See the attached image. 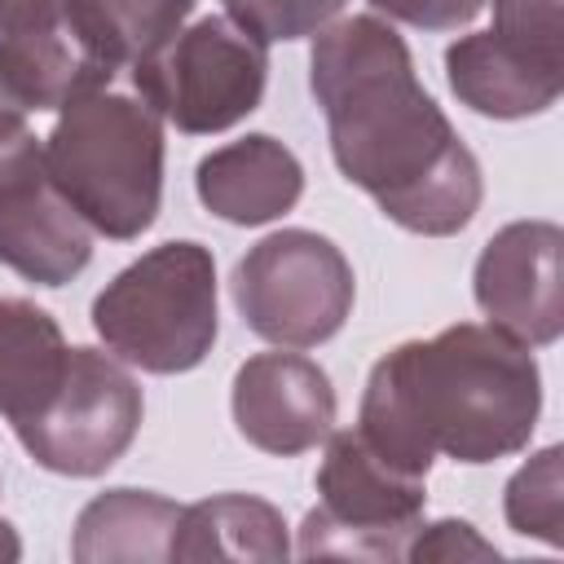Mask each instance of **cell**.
<instances>
[{
  "mask_svg": "<svg viewBox=\"0 0 564 564\" xmlns=\"http://www.w3.org/2000/svg\"><path fill=\"white\" fill-rule=\"evenodd\" d=\"M238 432L278 458L317 449L335 427V388L326 370L295 352H256L234 375Z\"/></svg>",
  "mask_w": 564,
  "mask_h": 564,
  "instance_id": "11",
  "label": "cell"
},
{
  "mask_svg": "<svg viewBox=\"0 0 564 564\" xmlns=\"http://www.w3.org/2000/svg\"><path fill=\"white\" fill-rule=\"evenodd\" d=\"M308 84L326 115L335 167L388 220L445 238L480 207V163L414 75L405 40L375 13L317 31Z\"/></svg>",
  "mask_w": 564,
  "mask_h": 564,
  "instance_id": "1",
  "label": "cell"
},
{
  "mask_svg": "<svg viewBox=\"0 0 564 564\" xmlns=\"http://www.w3.org/2000/svg\"><path fill=\"white\" fill-rule=\"evenodd\" d=\"M542 375L529 344L458 322L375 361L357 432L397 471L427 480L432 458L494 463L529 445Z\"/></svg>",
  "mask_w": 564,
  "mask_h": 564,
  "instance_id": "2",
  "label": "cell"
},
{
  "mask_svg": "<svg viewBox=\"0 0 564 564\" xmlns=\"http://www.w3.org/2000/svg\"><path fill=\"white\" fill-rule=\"evenodd\" d=\"M498 40L520 48L524 57L564 70V18L560 0H494V26Z\"/></svg>",
  "mask_w": 564,
  "mask_h": 564,
  "instance_id": "20",
  "label": "cell"
},
{
  "mask_svg": "<svg viewBox=\"0 0 564 564\" xmlns=\"http://www.w3.org/2000/svg\"><path fill=\"white\" fill-rule=\"evenodd\" d=\"M176 520H181V507L163 494L110 489L79 511L70 555L79 564H115V560L159 564V560H172Z\"/></svg>",
  "mask_w": 564,
  "mask_h": 564,
  "instance_id": "15",
  "label": "cell"
},
{
  "mask_svg": "<svg viewBox=\"0 0 564 564\" xmlns=\"http://www.w3.org/2000/svg\"><path fill=\"white\" fill-rule=\"evenodd\" d=\"M379 13L419 26V31H458L467 26L489 0H370Z\"/></svg>",
  "mask_w": 564,
  "mask_h": 564,
  "instance_id": "23",
  "label": "cell"
},
{
  "mask_svg": "<svg viewBox=\"0 0 564 564\" xmlns=\"http://www.w3.org/2000/svg\"><path fill=\"white\" fill-rule=\"evenodd\" d=\"M101 344L150 375L194 370L216 344V264L203 242H163L93 300Z\"/></svg>",
  "mask_w": 564,
  "mask_h": 564,
  "instance_id": "4",
  "label": "cell"
},
{
  "mask_svg": "<svg viewBox=\"0 0 564 564\" xmlns=\"http://www.w3.org/2000/svg\"><path fill=\"white\" fill-rule=\"evenodd\" d=\"M234 304L260 339L313 348L326 344L352 308V264L313 229H278L238 260Z\"/></svg>",
  "mask_w": 564,
  "mask_h": 564,
  "instance_id": "7",
  "label": "cell"
},
{
  "mask_svg": "<svg viewBox=\"0 0 564 564\" xmlns=\"http://www.w3.org/2000/svg\"><path fill=\"white\" fill-rule=\"evenodd\" d=\"M57 322L31 300H0V414L18 423L31 414L66 366Z\"/></svg>",
  "mask_w": 564,
  "mask_h": 564,
  "instance_id": "18",
  "label": "cell"
},
{
  "mask_svg": "<svg viewBox=\"0 0 564 564\" xmlns=\"http://www.w3.org/2000/svg\"><path fill=\"white\" fill-rule=\"evenodd\" d=\"M194 185L212 216L229 225H264L300 203L304 167L282 141L256 132L212 150L198 163Z\"/></svg>",
  "mask_w": 564,
  "mask_h": 564,
  "instance_id": "13",
  "label": "cell"
},
{
  "mask_svg": "<svg viewBox=\"0 0 564 564\" xmlns=\"http://www.w3.org/2000/svg\"><path fill=\"white\" fill-rule=\"evenodd\" d=\"M88 256V220L48 181L44 145L31 132H18L0 145V264L26 282L62 286Z\"/></svg>",
  "mask_w": 564,
  "mask_h": 564,
  "instance_id": "9",
  "label": "cell"
},
{
  "mask_svg": "<svg viewBox=\"0 0 564 564\" xmlns=\"http://www.w3.org/2000/svg\"><path fill=\"white\" fill-rule=\"evenodd\" d=\"M560 247L564 234L551 220H516L498 229L476 260V304L502 335L542 348L564 330L560 300Z\"/></svg>",
  "mask_w": 564,
  "mask_h": 564,
  "instance_id": "10",
  "label": "cell"
},
{
  "mask_svg": "<svg viewBox=\"0 0 564 564\" xmlns=\"http://www.w3.org/2000/svg\"><path fill=\"white\" fill-rule=\"evenodd\" d=\"M317 494L322 502L300 524V555L308 560H405L427 507L423 480L379 458L357 427H330L326 458L317 467Z\"/></svg>",
  "mask_w": 564,
  "mask_h": 564,
  "instance_id": "6",
  "label": "cell"
},
{
  "mask_svg": "<svg viewBox=\"0 0 564 564\" xmlns=\"http://www.w3.org/2000/svg\"><path fill=\"white\" fill-rule=\"evenodd\" d=\"M560 445H546L533 454L511 480H507V524L524 538H542L546 546L564 542V494H560Z\"/></svg>",
  "mask_w": 564,
  "mask_h": 564,
  "instance_id": "19",
  "label": "cell"
},
{
  "mask_svg": "<svg viewBox=\"0 0 564 564\" xmlns=\"http://www.w3.org/2000/svg\"><path fill=\"white\" fill-rule=\"evenodd\" d=\"M141 427L137 379L97 348H70L48 397L13 423L22 449L57 476H101Z\"/></svg>",
  "mask_w": 564,
  "mask_h": 564,
  "instance_id": "8",
  "label": "cell"
},
{
  "mask_svg": "<svg viewBox=\"0 0 564 564\" xmlns=\"http://www.w3.org/2000/svg\"><path fill=\"white\" fill-rule=\"evenodd\" d=\"M348 0H225V13L251 35H260L264 44H273V40H300L330 26V18Z\"/></svg>",
  "mask_w": 564,
  "mask_h": 564,
  "instance_id": "21",
  "label": "cell"
},
{
  "mask_svg": "<svg viewBox=\"0 0 564 564\" xmlns=\"http://www.w3.org/2000/svg\"><path fill=\"white\" fill-rule=\"evenodd\" d=\"M132 88L181 132L207 137L247 119L269 79V44L229 13L198 18L128 70Z\"/></svg>",
  "mask_w": 564,
  "mask_h": 564,
  "instance_id": "5",
  "label": "cell"
},
{
  "mask_svg": "<svg viewBox=\"0 0 564 564\" xmlns=\"http://www.w3.org/2000/svg\"><path fill=\"white\" fill-rule=\"evenodd\" d=\"M445 79L463 106L489 119H529L560 101L564 70H551L494 31L463 35L445 48Z\"/></svg>",
  "mask_w": 564,
  "mask_h": 564,
  "instance_id": "14",
  "label": "cell"
},
{
  "mask_svg": "<svg viewBox=\"0 0 564 564\" xmlns=\"http://www.w3.org/2000/svg\"><path fill=\"white\" fill-rule=\"evenodd\" d=\"M48 181L106 238H137L154 225L163 198V115L110 70L57 106L44 141Z\"/></svg>",
  "mask_w": 564,
  "mask_h": 564,
  "instance_id": "3",
  "label": "cell"
},
{
  "mask_svg": "<svg viewBox=\"0 0 564 564\" xmlns=\"http://www.w3.org/2000/svg\"><path fill=\"white\" fill-rule=\"evenodd\" d=\"M286 524L282 511L247 498V494H220L194 507H181L176 533H172V560H260L278 564L286 560Z\"/></svg>",
  "mask_w": 564,
  "mask_h": 564,
  "instance_id": "16",
  "label": "cell"
},
{
  "mask_svg": "<svg viewBox=\"0 0 564 564\" xmlns=\"http://www.w3.org/2000/svg\"><path fill=\"white\" fill-rule=\"evenodd\" d=\"M66 9L97 66L132 70L181 31L194 0H66Z\"/></svg>",
  "mask_w": 564,
  "mask_h": 564,
  "instance_id": "17",
  "label": "cell"
},
{
  "mask_svg": "<svg viewBox=\"0 0 564 564\" xmlns=\"http://www.w3.org/2000/svg\"><path fill=\"white\" fill-rule=\"evenodd\" d=\"M22 555V546H18V538H13V529L0 520V560H18Z\"/></svg>",
  "mask_w": 564,
  "mask_h": 564,
  "instance_id": "25",
  "label": "cell"
},
{
  "mask_svg": "<svg viewBox=\"0 0 564 564\" xmlns=\"http://www.w3.org/2000/svg\"><path fill=\"white\" fill-rule=\"evenodd\" d=\"M405 560H498V546L485 542L467 520L419 524L405 546Z\"/></svg>",
  "mask_w": 564,
  "mask_h": 564,
  "instance_id": "22",
  "label": "cell"
},
{
  "mask_svg": "<svg viewBox=\"0 0 564 564\" xmlns=\"http://www.w3.org/2000/svg\"><path fill=\"white\" fill-rule=\"evenodd\" d=\"M18 132H26V110H22V106L0 88V145H4V141H13Z\"/></svg>",
  "mask_w": 564,
  "mask_h": 564,
  "instance_id": "24",
  "label": "cell"
},
{
  "mask_svg": "<svg viewBox=\"0 0 564 564\" xmlns=\"http://www.w3.org/2000/svg\"><path fill=\"white\" fill-rule=\"evenodd\" d=\"M110 75L70 26L66 0H0V88L31 115Z\"/></svg>",
  "mask_w": 564,
  "mask_h": 564,
  "instance_id": "12",
  "label": "cell"
}]
</instances>
